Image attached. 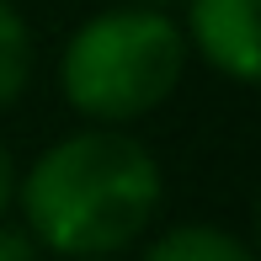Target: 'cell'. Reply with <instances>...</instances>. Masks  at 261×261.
I'll use <instances>...</instances> for the list:
<instances>
[{
  "mask_svg": "<svg viewBox=\"0 0 261 261\" xmlns=\"http://www.w3.org/2000/svg\"><path fill=\"white\" fill-rule=\"evenodd\" d=\"M165 197L160 160L123 128L64 134L16 176L27 234L54 256H117L155 224Z\"/></svg>",
  "mask_w": 261,
  "mask_h": 261,
  "instance_id": "1",
  "label": "cell"
},
{
  "mask_svg": "<svg viewBox=\"0 0 261 261\" xmlns=\"http://www.w3.org/2000/svg\"><path fill=\"white\" fill-rule=\"evenodd\" d=\"M187 38L171 11L112 6L80 21L59 54V91L80 117L123 128L176 96L187 75Z\"/></svg>",
  "mask_w": 261,
  "mask_h": 261,
  "instance_id": "2",
  "label": "cell"
},
{
  "mask_svg": "<svg viewBox=\"0 0 261 261\" xmlns=\"http://www.w3.org/2000/svg\"><path fill=\"white\" fill-rule=\"evenodd\" d=\"M187 6V54H197L208 69L251 86L261 75V32L256 6L261 0H181Z\"/></svg>",
  "mask_w": 261,
  "mask_h": 261,
  "instance_id": "3",
  "label": "cell"
},
{
  "mask_svg": "<svg viewBox=\"0 0 261 261\" xmlns=\"http://www.w3.org/2000/svg\"><path fill=\"white\" fill-rule=\"evenodd\" d=\"M139 261H256V251L219 224H171Z\"/></svg>",
  "mask_w": 261,
  "mask_h": 261,
  "instance_id": "4",
  "label": "cell"
},
{
  "mask_svg": "<svg viewBox=\"0 0 261 261\" xmlns=\"http://www.w3.org/2000/svg\"><path fill=\"white\" fill-rule=\"evenodd\" d=\"M32 86V27L11 0H0V112L16 107Z\"/></svg>",
  "mask_w": 261,
  "mask_h": 261,
  "instance_id": "5",
  "label": "cell"
},
{
  "mask_svg": "<svg viewBox=\"0 0 261 261\" xmlns=\"http://www.w3.org/2000/svg\"><path fill=\"white\" fill-rule=\"evenodd\" d=\"M0 261H43V245L32 240L27 229H16V224L0 219Z\"/></svg>",
  "mask_w": 261,
  "mask_h": 261,
  "instance_id": "6",
  "label": "cell"
},
{
  "mask_svg": "<svg viewBox=\"0 0 261 261\" xmlns=\"http://www.w3.org/2000/svg\"><path fill=\"white\" fill-rule=\"evenodd\" d=\"M11 203H16V160H11L6 139H0V219H6Z\"/></svg>",
  "mask_w": 261,
  "mask_h": 261,
  "instance_id": "7",
  "label": "cell"
},
{
  "mask_svg": "<svg viewBox=\"0 0 261 261\" xmlns=\"http://www.w3.org/2000/svg\"><path fill=\"white\" fill-rule=\"evenodd\" d=\"M128 6H144V11H176L181 0H128Z\"/></svg>",
  "mask_w": 261,
  "mask_h": 261,
  "instance_id": "8",
  "label": "cell"
},
{
  "mask_svg": "<svg viewBox=\"0 0 261 261\" xmlns=\"http://www.w3.org/2000/svg\"><path fill=\"white\" fill-rule=\"evenodd\" d=\"M64 261H117V256H64Z\"/></svg>",
  "mask_w": 261,
  "mask_h": 261,
  "instance_id": "9",
  "label": "cell"
}]
</instances>
